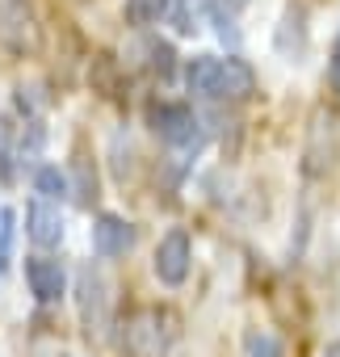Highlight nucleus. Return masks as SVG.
I'll return each instance as SVG.
<instances>
[{
    "mask_svg": "<svg viewBox=\"0 0 340 357\" xmlns=\"http://www.w3.org/2000/svg\"><path fill=\"white\" fill-rule=\"evenodd\" d=\"M173 340V315L160 307H139L122 324V349L130 357H164Z\"/></svg>",
    "mask_w": 340,
    "mask_h": 357,
    "instance_id": "1",
    "label": "nucleus"
},
{
    "mask_svg": "<svg viewBox=\"0 0 340 357\" xmlns=\"http://www.w3.org/2000/svg\"><path fill=\"white\" fill-rule=\"evenodd\" d=\"M0 47L17 59L42 51V22L30 0H0Z\"/></svg>",
    "mask_w": 340,
    "mask_h": 357,
    "instance_id": "2",
    "label": "nucleus"
},
{
    "mask_svg": "<svg viewBox=\"0 0 340 357\" xmlns=\"http://www.w3.org/2000/svg\"><path fill=\"white\" fill-rule=\"evenodd\" d=\"M147 122L151 130L168 143V147H177V151H198L202 147V122L190 105H173V101H164V105H151L147 109Z\"/></svg>",
    "mask_w": 340,
    "mask_h": 357,
    "instance_id": "3",
    "label": "nucleus"
},
{
    "mask_svg": "<svg viewBox=\"0 0 340 357\" xmlns=\"http://www.w3.org/2000/svg\"><path fill=\"white\" fill-rule=\"evenodd\" d=\"M76 307H80V319H84V332H105L114 324L109 315V282L97 273V269H80L76 278Z\"/></svg>",
    "mask_w": 340,
    "mask_h": 357,
    "instance_id": "4",
    "label": "nucleus"
},
{
    "mask_svg": "<svg viewBox=\"0 0 340 357\" xmlns=\"http://www.w3.org/2000/svg\"><path fill=\"white\" fill-rule=\"evenodd\" d=\"M190 265H194V240H190L181 227L168 231V236L160 240V248H155V261H151L155 278H160L164 286H181V282L190 278Z\"/></svg>",
    "mask_w": 340,
    "mask_h": 357,
    "instance_id": "5",
    "label": "nucleus"
},
{
    "mask_svg": "<svg viewBox=\"0 0 340 357\" xmlns=\"http://www.w3.org/2000/svg\"><path fill=\"white\" fill-rule=\"evenodd\" d=\"M26 282H30V294L38 303H59L63 290H68V273L59 261H47V257H30L26 261Z\"/></svg>",
    "mask_w": 340,
    "mask_h": 357,
    "instance_id": "6",
    "label": "nucleus"
},
{
    "mask_svg": "<svg viewBox=\"0 0 340 357\" xmlns=\"http://www.w3.org/2000/svg\"><path fill=\"white\" fill-rule=\"evenodd\" d=\"M332 155H336V118L323 109H315L311 118V143H307V172L319 176L323 168H332Z\"/></svg>",
    "mask_w": 340,
    "mask_h": 357,
    "instance_id": "7",
    "label": "nucleus"
},
{
    "mask_svg": "<svg viewBox=\"0 0 340 357\" xmlns=\"http://www.w3.org/2000/svg\"><path fill=\"white\" fill-rule=\"evenodd\" d=\"M26 236H30L38 248H55V244L63 240V215H59V206H51L47 198L30 202V206H26Z\"/></svg>",
    "mask_w": 340,
    "mask_h": 357,
    "instance_id": "8",
    "label": "nucleus"
},
{
    "mask_svg": "<svg viewBox=\"0 0 340 357\" xmlns=\"http://www.w3.org/2000/svg\"><path fill=\"white\" fill-rule=\"evenodd\" d=\"M134 248V227L118 215H101L93 223V252L97 257H122Z\"/></svg>",
    "mask_w": 340,
    "mask_h": 357,
    "instance_id": "9",
    "label": "nucleus"
},
{
    "mask_svg": "<svg viewBox=\"0 0 340 357\" xmlns=\"http://www.w3.org/2000/svg\"><path fill=\"white\" fill-rule=\"evenodd\" d=\"M252 93H256V72L240 55H227L219 68V101H248Z\"/></svg>",
    "mask_w": 340,
    "mask_h": 357,
    "instance_id": "10",
    "label": "nucleus"
},
{
    "mask_svg": "<svg viewBox=\"0 0 340 357\" xmlns=\"http://www.w3.org/2000/svg\"><path fill=\"white\" fill-rule=\"evenodd\" d=\"M219 68H223V59H215V55L190 59L185 63V89L202 101H219Z\"/></svg>",
    "mask_w": 340,
    "mask_h": 357,
    "instance_id": "11",
    "label": "nucleus"
},
{
    "mask_svg": "<svg viewBox=\"0 0 340 357\" xmlns=\"http://www.w3.org/2000/svg\"><path fill=\"white\" fill-rule=\"evenodd\" d=\"M168 17H173V26H177L181 34H198L202 22L215 17V5H210V0H173Z\"/></svg>",
    "mask_w": 340,
    "mask_h": 357,
    "instance_id": "12",
    "label": "nucleus"
},
{
    "mask_svg": "<svg viewBox=\"0 0 340 357\" xmlns=\"http://www.w3.org/2000/svg\"><path fill=\"white\" fill-rule=\"evenodd\" d=\"M173 0H126V22L130 26H151L160 17H168Z\"/></svg>",
    "mask_w": 340,
    "mask_h": 357,
    "instance_id": "13",
    "label": "nucleus"
},
{
    "mask_svg": "<svg viewBox=\"0 0 340 357\" xmlns=\"http://www.w3.org/2000/svg\"><path fill=\"white\" fill-rule=\"evenodd\" d=\"M34 190H38L42 198H63L72 185H68V172H59L55 164H42V168L34 172Z\"/></svg>",
    "mask_w": 340,
    "mask_h": 357,
    "instance_id": "14",
    "label": "nucleus"
},
{
    "mask_svg": "<svg viewBox=\"0 0 340 357\" xmlns=\"http://www.w3.org/2000/svg\"><path fill=\"white\" fill-rule=\"evenodd\" d=\"M9 252H13V211L0 206V273L9 265Z\"/></svg>",
    "mask_w": 340,
    "mask_h": 357,
    "instance_id": "15",
    "label": "nucleus"
},
{
    "mask_svg": "<svg viewBox=\"0 0 340 357\" xmlns=\"http://www.w3.org/2000/svg\"><path fill=\"white\" fill-rule=\"evenodd\" d=\"M147 68L151 72H160V76H168V72H173V47H168V43H147Z\"/></svg>",
    "mask_w": 340,
    "mask_h": 357,
    "instance_id": "16",
    "label": "nucleus"
},
{
    "mask_svg": "<svg viewBox=\"0 0 340 357\" xmlns=\"http://www.w3.org/2000/svg\"><path fill=\"white\" fill-rule=\"evenodd\" d=\"M248 357H286V353H281V344H277L273 336L252 332V336H248Z\"/></svg>",
    "mask_w": 340,
    "mask_h": 357,
    "instance_id": "17",
    "label": "nucleus"
},
{
    "mask_svg": "<svg viewBox=\"0 0 340 357\" xmlns=\"http://www.w3.org/2000/svg\"><path fill=\"white\" fill-rule=\"evenodd\" d=\"M327 89L340 93V34H336V43H332V59H327Z\"/></svg>",
    "mask_w": 340,
    "mask_h": 357,
    "instance_id": "18",
    "label": "nucleus"
},
{
    "mask_svg": "<svg viewBox=\"0 0 340 357\" xmlns=\"http://www.w3.org/2000/svg\"><path fill=\"white\" fill-rule=\"evenodd\" d=\"M9 126L5 122H0V176H9Z\"/></svg>",
    "mask_w": 340,
    "mask_h": 357,
    "instance_id": "19",
    "label": "nucleus"
},
{
    "mask_svg": "<svg viewBox=\"0 0 340 357\" xmlns=\"http://www.w3.org/2000/svg\"><path fill=\"white\" fill-rule=\"evenodd\" d=\"M219 5H223L227 13H240V9H248V5H252V0H219Z\"/></svg>",
    "mask_w": 340,
    "mask_h": 357,
    "instance_id": "20",
    "label": "nucleus"
}]
</instances>
